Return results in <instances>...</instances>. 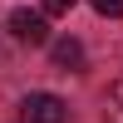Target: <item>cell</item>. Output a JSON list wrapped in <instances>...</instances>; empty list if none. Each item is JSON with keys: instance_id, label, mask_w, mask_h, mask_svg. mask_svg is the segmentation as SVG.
Returning <instances> with one entry per match:
<instances>
[{"instance_id": "obj_1", "label": "cell", "mask_w": 123, "mask_h": 123, "mask_svg": "<svg viewBox=\"0 0 123 123\" xmlns=\"http://www.w3.org/2000/svg\"><path fill=\"white\" fill-rule=\"evenodd\" d=\"M20 123H69V104L54 94H25L20 98Z\"/></svg>"}, {"instance_id": "obj_2", "label": "cell", "mask_w": 123, "mask_h": 123, "mask_svg": "<svg viewBox=\"0 0 123 123\" xmlns=\"http://www.w3.org/2000/svg\"><path fill=\"white\" fill-rule=\"evenodd\" d=\"M10 35H15L20 44H44L49 39L44 10H15V15H10Z\"/></svg>"}, {"instance_id": "obj_3", "label": "cell", "mask_w": 123, "mask_h": 123, "mask_svg": "<svg viewBox=\"0 0 123 123\" xmlns=\"http://www.w3.org/2000/svg\"><path fill=\"white\" fill-rule=\"evenodd\" d=\"M49 59H54V69L74 74V69H84V44L79 39H54L49 44Z\"/></svg>"}, {"instance_id": "obj_4", "label": "cell", "mask_w": 123, "mask_h": 123, "mask_svg": "<svg viewBox=\"0 0 123 123\" xmlns=\"http://www.w3.org/2000/svg\"><path fill=\"white\" fill-rule=\"evenodd\" d=\"M104 123H123V79L108 89V98H104Z\"/></svg>"}, {"instance_id": "obj_5", "label": "cell", "mask_w": 123, "mask_h": 123, "mask_svg": "<svg viewBox=\"0 0 123 123\" xmlns=\"http://www.w3.org/2000/svg\"><path fill=\"white\" fill-rule=\"evenodd\" d=\"M89 5H94L98 15H113V20H123V0H89Z\"/></svg>"}, {"instance_id": "obj_6", "label": "cell", "mask_w": 123, "mask_h": 123, "mask_svg": "<svg viewBox=\"0 0 123 123\" xmlns=\"http://www.w3.org/2000/svg\"><path fill=\"white\" fill-rule=\"evenodd\" d=\"M69 5L74 0H44V15H69Z\"/></svg>"}]
</instances>
